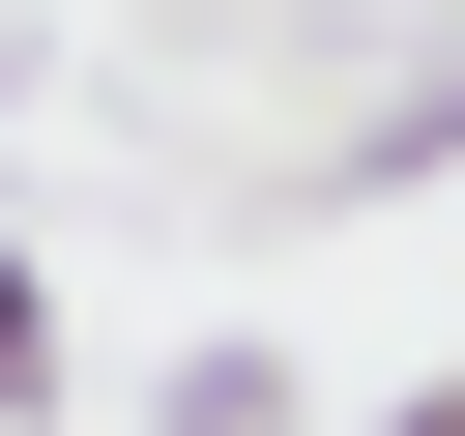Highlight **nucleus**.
Returning <instances> with one entry per match:
<instances>
[{"instance_id": "obj_1", "label": "nucleus", "mask_w": 465, "mask_h": 436, "mask_svg": "<svg viewBox=\"0 0 465 436\" xmlns=\"http://www.w3.org/2000/svg\"><path fill=\"white\" fill-rule=\"evenodd\" d=\"M0 436H58V291H29V233H0Z\"/></svg>"}, {"instance_id": "obj_2", "label": "nucleus", "mask_w": 465, "mask_h": 436, "mask_svg": "<svg viewBox=\"0 0 465 436\" xmlns=\"http://www.w3.org/2000/svg\"><path fill=\"white\" fill-rule=\"evenodd\" d=\"M378 436H465V378H407V407H378Z\"/></svg>"}]
</instances>
